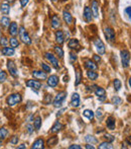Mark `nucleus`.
Returning a JSON list of instances; mask_svg holds the SVG:
<instances>
[{"label":"nucleus","instance_id":"bf43d9fd","mask_svg":"<svg viewBox=\"0 0 131 149\" xmlns=\"http://www.w3.org/2000/svg\"><path fill=\"white\" fill-rule=\"evenodd\" d=\"M128 100L129 102H131V95H128Z\"/></svg>","mask_w":131,"mask_h":149},{"label":"nucleus","instance_id":"c9c22d12","mask_svg":"<svg viewBox=\"0 0 131 149\" xmlns=\"http://www.w3.org/2000/svg\"><path fill=\"white\" fill-rule=\"evenodd\" d=\"M55 52L57 53V55L59 57V58H63V51L59 46H55Z\"/></svg>","mask_w":131,"mask_h":149},{"label":"nucleus","instance_id":"39448f33","mask_svg":"<svg viewBox=\"0 0 131 149\" xmlns=\"http://www.w3.org/2000/svg\"><path fill=\"white\" fill-rule=\"evenodd\" d=\"M104 33H105V37H106V39L108 40V42L114 43L115 39H116V35H115L114 29L110 27H106L104 29Z\"/></svg>","mask_w":131,"mask_h":149},{"label":"nucleus","instance_id":"09e8293b","mask_svg":"<svg viewBox=\"0 0 131 149\" xmlns=\"http://www.w3.org/2000/svg\"><path fill=\"white\" fill-rule=\"evenodd\" d=\"M96 116H97V118H98V119H101L103 117V111L101 110V109H98V110H97Z\"/></svg>","mask_w":131,"mask_h":149},{"label":"nucleus","instance_id":"6e6d98bb","mask_svg":"<svg viewBox=\"0 0 131 149\" xmlns=\"http://www.w3.org/2000/svg\"><path fill=\"white\" fill-rule=\"evenodd\" d=\"M24 148H26V145L25 144H21L18 146V149H24Z\"/></svg>","mask_w":131,"mask_h":149},{"label":"nucleus","instance_id":"a211bd4d","mask_svg":"<svg viewBox=\"0 0 131 149\" xmlns=\"http://www.w3.org/2000/svg\"><path fill=\"white\" fill-rule=\"evenodd\" d=\"M32 149H43L45 148V141L41 138H38L33 142L32 146H31Z\"/></svg>","mask_w":131,"mask_h":149},{"label":"nucleus","instance_id":"4be33fe9","mask_svg":"<svg viewBox=\"0 0 131 149\" xmlns=\"http://www.w3.org/2000/svg\"><path fill=\"white\" fill-rule=\"evenodd\" d=\"M1 53H2V55H4V56H12V55H14L15 51H14V48L12 47H4L2 49V51H1Z\"/></svg>","mask_w":131,"mask_h":149},{"label":"nucleus","instance_id":"473e14b6","mask_svg":"<svg viewBox=\"0 0 131 149\" xmlns=\"http://www.w3.org/2000/svg\"><path fill=\"white\" fill-rule=\"evenodd\" d=\"M99 148L100 149H112L113 145L111 144V142L109 141H106V142H102L100 145H99Z\"/></svg>","mask_w":131,"mask_h":149},{"label":"nucleus","instance_id":"2eb2a0df","mask_svg":"<svg viewBox=\"0 0 131 149\" xmlns=\"http://www.w3.org/2000/svg\"><path fill=\"white\" fill-rule=\"evenodd\" d=\"M18 27H17L16 23H11L10 25H9V35L12 36V37H15V36L18 35Z\"/></svg>","mask_w":131,"mask_h":149},{"label":"nucleus","instance_id":"5fc2aeb1","mask_svg":"<svg viewBox=\"0 0 131 149\" xmlns=\"http://www.w3.org/2000/svg\"><path fill=\"white\" fill-rule=\"evenodd\" d=\"M126 142L128 143L129 145H131V136H128L126 138Z\"/></svg>","mask_w":131,"mask_h":149},{"label":"nucleus","instance_id":"ddd939ff","mask_svg":"<svg viewBox=\"0 0 131 149\" xmlns=\"http://www.w3.org/2000/svg\"><path fill=\"white\" fill-rule=\"evenodd\" d=\"M47 85L51 87H55L59 84V77L57 75H51V76L47 78Z\"/></svg>","mask_w":131,"mask_h":149},{"label":"nucleus","instance_id":"393cba45","mask_svg":"<svg viewBox=\"0 0 131 149\" xmlns=\"http://www.w3.org/2000/svg\"><path fill=\"white\" fill-rule=\"evenodd\" d=\"M81 80H82V72H81V68L80 67H76V81H75V85L78 86L81 83Z\"/></svg>","mask_w":131,"mask_h":149},{"label":"nucleus","instance_id":"a19ab883","mask_svg":"<svg viewBox=\"0 0 131 149\" xmlns=\"http://www.w3.org/2000/svg\"><path fill=\"white\" fill-rule=\"evenodd\" d=\"M8 43H9V40H7L5 37H1V38H0V45H2L3 47H6Z\"/></svg>","mask_w":131,"mask_h":149},{"label":"nucleus","instance_id":"4468645a","mask_svg":"<svg viewBox=\"0 0 131 149\" xmlns=\"http://www.w3.org/2000/svg\"><path fill=\"white\" fill-rule=\"evenodd\" d=\"M32 76L36 79H39V80H45V79H47V72H43V71L33 70L32 71Z\"/></svg>","mask_w":131,"mask_h":149},{"label":"nucleus","instance_id":"dca6fc26","mask_svg":"<svg viewBox=\"0 0 131 149\" xmlns=\"http://www.w3.org/2000/svg\"><path fill=\"white\" fill-rule=\"evenodd\" d=\"M107 124V128L110 129V130H115V126H116V120L113 116H110L107 118L106 121Z\"/></svg>","mask_w":131,"mask_h":149},{"label":"nucleus","instance_id":"72a5a7b5","mask_svg":"<svg viewBox=\"0 0 131 149\" xmlns=\"http://www.w3.org/2000/svg\"><path fill=\"white\" fill-rule=\"evenodd\" d=\"M85 141H86L87 143H91V144H95V143L98 142V140H97L94 136H92V135H87V136L85 137Z\"/></svg>","mask_w":131,"mask_h":149},{"label":"nucleus","instance_id":"b1692460","mask_svg":"<svg viewBox=\"0 0 131 149\" xmlns=\"http://www.w3.org/2000/svg\"><path fill=\"white\" fill-rule=\"evenodd\" d=\"M68 46L70 49H79L80 48V43L77 39H71L68 43Z\"/></svg>","mask_w":131,"mask_h":149},{"label":"nucleus","instance_id":"a18cd8bd","mask_svg":"<svg viewBox=\"0 0 131 149\" xmlns=\"http://www.w3.org/2000/svg\"><path fill=\"white\" fill-rule=\"evenodd\" d=\"M104 137L107 139V141H109V142H111V143H112L113 141L115 140V137H114V136H112V135H110V134H106Z\"/></svg>","mask_w":131,"mask_h":149},{"label":"nucleus","instance_id":"49530a36","mask_svg":"<svg viewBox=\"0 0 131 149\" xmlns=\"http://www.w3.org/2000/svg\"><path fill=\"white\" fill-rule=\"evenodd\" d=\"M76 60H77V55L75 54V53H70V61H71V63L76 62Z\"/></svg>","mask_w":131,"mask_h":149},{"label":"nucleus","instance_id":"6e6552de","mask_svg":"<svg viewBox=\"0 0 131 149\" xmlns=\"http://www.w3.org/2000/svg\"><path fill=\"white\" fill-rule=\"evenodd\" d=\"M45 58L47 59V60L51 62V64L53 65V67H55V69H59V60L57 59V57L55 56H53L51 53H49V52H47L45 54Z\"/></svg>","mask_w":131,"mask_h":149},{"label":"nucleus","instance_id":"f8f14e48","mask_svg":"<svg viewBox=\"0 0 131 149\" xmlns=\"http://www.w3.org/2000/svg\"><path fill=\"white\" fill-rule=\"evenodd\" d=\"M93 12H92V9L90 7L86 6L84 8V18L87 23H91L93 21Z\"/></svg>","mask_w":131,"mask_h":149},{"label":"nucleus","instance_id":"37998d69","mask_svg":"<svg viewBox=\"0 0 131 149\" xmlns=\"http://www.w3.org/2000/svg\"><path fill=\"white\" fill-rule=\"evenodd\" d=\"M125 14L127 15V17L129 18V21H131V6H127L126 8L124 9Z\"/></svg>","mask_w":131,"mask_h":149},{"label":"nucleus","instance_id":"cd10ccee","mask_svg":"<svg viewBox=\"0 0 131 149\" xmlns=\"http://www.w3.org/2000/svg\"><path fill=\"white\" fill-rule=\"evenodd\" d=\"M87 76H88V78L91 79V80H96V79L98 78V73L95 72V70H88Z\"/></svg>","mask_w":131,"mask_h":149},{"label":"nucleus","instance_id":"5701e85b","mask_svg":"<svg viewBox=\"0 0 131 149\" xmlns=\"http://www.w3.org/2000/svg\"><path fill=\"white\" fill-rule=\"evenodd\" d=\"M55 41L59 45H61V44L65 42V37H63V33L61 31H55Z\"/></svg>","mask_w":131,"mask_h":149},{"label":"nucleus","instance_id":"20e7f679","mask_svg":"<svg viewBox=\"0 0 131 149\" xmlns=\"http://www.w3.org/2000/svg\"><path fill=\"white\" fill-rule=\"evenodd\" d=\"M121 56V62H122V66L124 68H127L130 64V53L127 50H122L120 52Z\"/></svg>","mask_w":131,"mask_h":149},{"label":"nucleus","instance_id":"8fccbe9b","mask_svg":"<svg viewBox=\"0 0 131 149\" xmlns=\"http://www.w3.org/2000/svg\"><path fill=\"white\" fill-rule=\"evenodd\" d=\"M82 147L80 146V145L78 144H74V145H71L70 147H69V149H81Z\"/></svg>","mask_w":131,"mask_h":149},{"label":"nucleus","instance_id":"a878e982","mask_svg":"<svg viewBox=\"0 0 131 149\" xmlns=\"http://www.w3.org/2000/svg\"><path fill=\"white\" fill-rule=\"evenodd\" d=\"M63 128V125L61 124V123L59 122V121H57V122L53 124V126L51 127V132L53 133V134H55V133H59V131H61V129Z\"/></svg>","mask_w":131,"mask_h":149},{"label":"nucleus","instance_id":"aec40b11","mask_svg":"<svg viewBox=\"0 0 131 149\" xmlns=\"http://www.w3.org/2000/svg\"><path fill=\"white\" fill-rule=\"evenodd\" d=\"M63 18L65 21L66 23H68V25H71L73 23V16L68 10H63Z\"/></svg>","mask_w":131,"mask_h":149},{"label":"nucleus","instance_id":"de8ad7c7","mask_svg":"<svg viewBox=\"0 0 131 149\" xmlns=\"http://www.w3.org/2000/svg\"><path fill=\"white\" fill-rule=\"evenodd\" d=\"M10 143H11V144H13V145H16L17 143H18V137H17V136H13L12 139L10 140Z\"/></svg>","mask_w":131,"mask_h":149},{"label":"nucleus","instance_id":"7ed1b4c3","mask_svg":"<svg viewBox=\"0 0 131 149\" xmlns=\"http://www.w3.org/2000/svg\"><path fill=\"white\" fill-rule=\"evenodd\" d=\"M66 96H67V92L66 91H61V92L57 93V96L53 99V106L55 108H61L63 100L66 99Z\"/></svg>","mask_w":131,"mask_h":149},{"label":"nucleus","instance_id":"e433bc0d","mask_svg":"<svg viewBox=\"0 0 131 149\" xmlns=\"http://www.w3.org/2000/svg\"><path fill=\"white\" fill-rule=\"evenodd\" d=\"M113 85H114V88L116 91H119L121 88V81L119 80V79H114V81H113Z\"/></svg>","mask_w":131,"mask_h":149},{"label":"nucleus","instance_id":"603ef678","mask_svg":"<svg viewBox=\"0 0 131 149\" xmlns=\"http://www.w3.org/2000/svg\"><path fill=\"white\" fill-rule=\"evenodd\" d=\"M93 58H94V60H95V62H96V63H99L101 61L100 56H98V55H94V56H93Z\"/></svg>","mask_w":131,"mask_h":149},{"label":"nucleus","instance_id":"9d476101","mask_svg":"<svg viewBox=\"0 0 131 149\" xmlns=\"http://www.w3.org/2000/svg\"><path fill=\"white\" fill-rule=\"evenodd\" d=\"M95 94L98 96V98L100 100H105L106 99V90L102 87L96 86V89H95Z\"/></svg>","mask_w":131,"mask_h":149},{"label":"nucleus","instance_id":"9b49d317","mask_svg":"<svg viewBox=\"0 0 131 149\" xmlns=\"http://www.w3.org/2000/svg\"><path fill=\"white\" fill-rule=\"evenodd\" d=\"M81 104V99H80V95L78 94L77 92L73 93L72 98H71V106L73 108H78Z\"/></svg>","mask_w":131,"mask_h":149},{"label":"nucleus","instance_id":"f3484780","mask_svg":"<svg viewBox=\"0 0 131 149\" xmlns=\"http://www.w3.org/2000/svg\"><path fill=\"white\" fill-rule=\"evenodd\" d=\"M92 12H93V15H94L95 18H98L99 17V3L97 2L96 0H93L92 1Z\"/></svg>","mask_w":131,"mask_h":149},{"label":"nucleus","instance_id":"4d7b16f0","mask_svg":"<svg viewBox=\"0 0 131 149\" xmlns=\"http://www.w3.org/2000/svg\"><path fill=\"white\" fill-rule=\"evenodd\" d=\"M128 82H129V86H130V87H131V77H130V78H129Z\"/></svg>","mask_w":131,"mask_h":149},{"label":"nucleus","instance_id":"2f4dec72","mask_svg":"<svg viewBox=\"0 0 131 149\" xmlns=\"http://www.w3.org/2000/svg\"><path fill=\"white\" fill-rule=\"evenodd\" d=\"M83 115L90 121H92L93 119H94V113H93V111H91V110H85L84 113H83Z\"/></svg>","mask_w":131,"mask_h":149},{"label":"nucleus","instance_id":"e2e57ef3","mask_svg":"<svg viewBox=\"0 0 131 149\" xmlns=\"http://www.w3.org/2000/svg\"><path fill=\"white\" fill-rule=\"evenodd\" d=\"M37 1H39V0H37Z\"/></svg>","mask_w":131,"mask_h":149},{"label":"nucleus","instance_id":"6ab92c4d","mask_svg":"<svg viewBox=\"0 0 131 149\" xmlns=\"http://www.w3.org/2000/svg\"><path fill=\"white\" fill-rule=\"evenodd\" d=\"M51 23V27L55 29H57L59 27H61V21H59L57 15H53Z\"/></svg>","mask_w":131,"mask_h":149},{"label":"nucleus","instance_id":"680f3d73","mask_svg":"<svg viewBox=\"0 0 131 149\" xmlns=\"http://www.w3.org/2000/svg\"><path fill=\"white\" fill-rule=\"evenodd\" d=\"M61 1H67V0H61Z\"/></svg>","mask_w":131,"mask_h":149},{"label":"nucleus","instance_id":"f704fd0d","mask_svg":"<svg viewBox=\"0 0 131 149\" xmlns=\"http://www.w3.org/2000/svg\"><path fill=\"white\" fill-rule=\"evenodd\" d=\"M7 134H8V131L5 128H0V140H4L7 137Z\"/></svg>","mask_w":131,"mask_h":149},{"label":"nucleus","instance_id":"ea45409f","mask_svg":"<svg viewBox=\"0 0 131 149\" xmlns=\"http://www.w3.org/2000/svg\"><path fill=\"white\" fill-rule=\"evenodd\" d=\"M112 103L114 105H116V106H118V105H120L121 103H122V99H121L118 95H115V96L112 97Z\"/></svg>","mask_w":131,"mask_h":149},{"label":"nucleus","instance_id":"7c9ffc66","mask_svg":"<svg viewBox=\"0 0 131 149\" xmlns=\"http://www.w3.org/2000/svg\"><path fill=\"white\" fill-rule=\"evenodd\" d=\"M33 121H34V124H33V126H34V129L36 131H38L39 129H41V118L39 116H37Z\"/></svg>","mask_w":131,"mask_h":149},{"label":"nucleus","instance_id":"4c0bfd02","mask_svg":"<svg viewBox=\"0 0 131 149\" xmlns=\"http://www.w3.org/2000/svg\"><path fill=\"white\" fill-rule=\"evenodd\" d=\"M9 43H10V46L12 48H17L19 46V43H18V40H16L14 37H12L10 40H9Z\"/></svg>","mask_w":131,"mask_h":149},{"label":"nucleus","instance_id":"1a4fd4ad","mask_svg":"<svg viewBox=\"0 0 131 149\" xmlns=\"http://www.w3.org/2000/svg\"><path fill=\"white\" fill-rule=\"evenodd\" d=\"M25 84H26V86L31 87L33 89H36V90H38L41 87V83L37 80H34V79H29V80H27L25 82Z\"/></svg>","mask_w":131,"mask_h":149},{"label":"nucleus","instance_id":"0eeeda50","mask_svg":"<svg viewBox=\"0 0 131 149\" xmlns=\"http://www.w3.org/2000/svg\"><path fill=\"white\" fill-rule=\"evenodd\" d=\"M94 45H95V47H96V50H97V52L99 53V55L105 54V52H106V47H105L102 40H100L99 38L96 39L94 41Z\"/></svg>","mask_w":131,"mask_h":149},{"label":"nucleus","instance_id":"423d86ee","mask_svg":"<svg viewBox=\"0 0 131 149\" xmlns=\"http://www.w3.org/2000/svg\"><path fill=\"white\" fill-rule=\"evenodd\" d=\"M7 69L10 72V75L13 77H17L18 76V70H17L16 64L13 62L12 60H8L7 61Z\"/></svg>","mask_w":131,"mask_h":149},{"label":"nucleus","instance_id":"3c124183","mask_svg":"<svg viewBox=\"0 0 131 149\" xmlns=\"http://www.w3.org/2000/svg\"><path fill=\"white\" fill-rule=\"evenodd\" d=\"M29 0H20V5L21 7H25L26 6V4L28 3Z\"/></svg>","mask_w":131,"mask_h":149},{"label":"nucleus","instance_id":"c756f323","mask_svg":"<svg viewBox=\"0 0 131 149\" xmlns=\"http://www.w3.org/2000/svg\"><path fill=\"white\" fill-rule=\"evenodd\" d=\"M0 23H1V25L2 27H9L10 25V18L9 17H7V16H3L2 18L0 19Z\"/></svg>","mask_w":131,"mask_h":149},{"label":"nucleus","instance_id":"864d4df0","mask_svg":"<svg viewBox=\"0 0 131 149\" xmlns=\"http://www.w3.org/2000/svg\"><path fill=\"white\" fill-rule=\"evenodd\" d=\"M86 148H87V149H94L95 147L93 146L92 144H90V143H88V144L86 145Z\"/></svg>","mask_w":131,"mask_h":149},{"label":"nucleus","instance_id":"bb28decb","mask_svg":"<svg viewBox=\"0 0 131 149\" xmlns=\"http://www.w3.org/2000/svg\"><path fill=\"white\" fill-rule=\"evenodd\" d=\"M0 10H1V12L3 14H8L9 11H10V6H9V4L7 2H3L1 4V6H0Z\"/></svg>","mask_w":131,"mask_h":149},{"label":"nucleus","instance_id":"f257e3e1","mask_svg":"<svg viewBox=\"0 0 131 149\" xmlns=\"http://www.w3.org/2000/svg\"><path fill=\"white\" fill-rule=\"evenodd\" d=\"M21 100H22V97H21V95L19 94V93H12V94L9 95L6 99L7 105H8L9 107L16 106L19 103H21Z\"/></svg>","mask_w":131,"mask_h":149},{"label":"nucleus","instance_id":"412c9836","mask_svg":"<svg viewBox=\"0 0 131 149\" xmlns=\"http://www.w3.org/2000/svg\"><path fill=\"white\" fill-rule=\"evenodd\" d=\"M85 68L88 69V70H96L98 68L97 64L94 62V61H91V60H86L85 61Z\"/></svg>","mask_w":131,"mask_h":149},{"label":"nucleus","instance_id":"79ce46f5","mask_svg":"<svg viewBox=\"0 0 131 149\" xmlns=\"http://www.w3.org/2000/svg\"><path fill=\"white\" fill-rule=\"evenodd\" d=\"M41 67L43 68V70H45V72H51V67L45 63H41Z\"/></svg>","mask_w":131,"mask_h":149},{"label":"nucleus","instance_id":"052dcab7","mask_svg":"<svg viewBox=\"0 0 131 149\" xmlns=\"http://www.w3.org/2000/svg\"><path fill=\"white\" fill-rule=\"evenodd\" d=\"M51 1H53V2H57V0H51Z\"/></svg>","mask_w":131,"mask_h":149},{"label":"nucleus","instance_id":"58836bf2","mask_svg":"<svg viewBox=\"0 0 131 149\" xmlns=\"http://www.w3.org/2000/svg\"><path fill=\"white\" fill-rule=\"evenodd\" d=\"M6 79H7V73L5 71L1 70L0 71V83L4 82Z\"/></svg>","mask_w":131,"mask_h":149},{"label":"nucleus","instance_id":"f03ea898","mask_svg":"<svg viewBox=\"0 0 131 149\" xmlns=\"http://www.w3.org/2000/svg\"><path fill=\"white\" fill-rule=\"evenodd\" d=\"M18 33H19V37H20V40L25 44V45H30L31 39H30V37H29L28 33H27V31H26V29H25L24 27H19Z\"/></svg>","mask_w":131,"mask_h":149},{"label":"nucleus","instance_id":"c03bdc74","mask_svg":"<svg viewBox=\"0 0 131 149\" xmlns=\"http://www.w3.org/2000/svg\"><path fill=\"white\" fill-rule=\"evenodd\" d=\"M33 130H34V126H32V125H30V124L26 125V131L28 132V134H32Z\"/></svg>","mask_w":131,"mask_h":149},{"label":"nucleus","instance_id":"13d9d810","mask_svg":"<svg viewBox=\"0 0 131 149\" xmlns=\"http://www.w3.org/2000/svg\"><path fill=\"white\" fill-rule=\"evenodd\" d=\"M7 2H10V3H12V2H14V0H7Z\"/></svg>","mask_w":131,"mask_h":149},{"label":"nucleus","instance_id":"c85d7f7f","mask_svg":"<svg viewBox=\"0 0 131 149\" xmlns=\"http://www.w3.org/2000/svg\"><path fill=\"white\" fill-rule=\"evenodd\" d=\"M57 141H59V138H57V136H53V137H51L49 140H47V146H49V147L55 146V145H57Z\"/></svg>","mask_w":131,"mask_h":149}]
</instances>
